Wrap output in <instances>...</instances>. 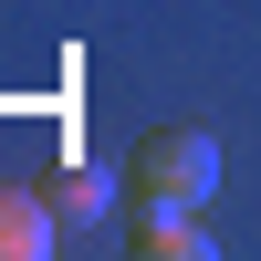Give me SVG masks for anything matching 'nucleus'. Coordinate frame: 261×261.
I'll use <instances>...</instances> for the list:
<instances>
[{"label": "nucleus", "instance_id": "nucleus-1", "mask_svg": "<svg viewBox=\"0 0 261 261\" xmlns=\"http://www.w3.org/2000/svg\"><path fill=\"white\" fill-rule=\"evenodd\" d=\"M125 199L146 220H199L220 199V136L209 125H146L136 157H125Z\"/></svg>", "mask_w": 261, "mask_h": 261}, {"label": "nucleus", "instance_id": "nucleus-2", "mask_svg": "<svg viewBox=\"0 0 261 261\" xmlns=\"http://www.w3.org/2000/svg\"><path fill=\"white\" fill-rule=\"evenodd\" d=\"M53 251H63L53 188H11V178H0V261H53Z\"/></svg>", "mask_w": 261, "mask_h": 261}, {"label": "nucleus", "instance_id": "nucleus-3", "mask_svg": "<svg viewBox=\"0 0 261 261\" xmlns=\"http://www.w3.org/2000/svg\"><path fill=\"white\" fill-rule=\"evenodd\" d=\"M42 188H53V209H63V230H73V220L94 230L105 209H115V178H105V167H84V157L63 167V178H42Z\"/></svg>", "mask_w": 261, "mask_h": 261}, {"label": "nucleus", "instance_id": "nucleus-4", "mask_svg": "<svg viewBox=\"0 0 261 261\" xmlns=\"http://www.w3.org/2000/svg\"><path fill=\"white\" fill-rule=\"evenodd\" d=\"M136 251H146V261H209V230H199V220H146Z\"/></svg>", "mask_w": 261, "mask_h": 261}]
</instances>
